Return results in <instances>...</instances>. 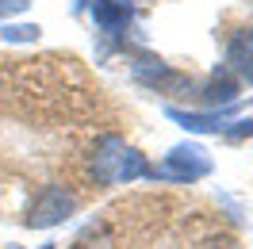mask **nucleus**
<instances>
[{"label": "nucleus", "instance_id": "nucleus-7", "mask_svg": "<svg viewBox=\"0 0 253 249\" xmlns=\"http://www.w3.org/2000/svg\"><path fill=\"white\" fill-rule=\"evenodd\" d=\"M196 96H200L211 111H219V104L226 108V104H234V100H238V77L230 73V69H215V73L196 88Z\"/></svg>", "mask_w": 253, "mask_h": 249}, {"label": "nucleus", "instance_id": "nucleus-10", "mask_svg": "<svg viewBox=\"0 0 253 249\" xmlns=\"http://www.w3.org/2000/svg\"><path fill=\"white\" fill-rule=\"evenodd\" d=\"M226 134L230 138H242V134H253V119H238V123L226 126Z\"/></svg>", "mask_w": 253, "mask_h": 249}, {"label": "nucleus", "instance_id": "nucleus-9", "mask_svg": "<svg viewBox=\"0 0 253 249\" xmlns=\"http://www.w3.org/2000/svg\"><path fill=\"white\" fill-rule=\"evenodd\" d=\"M31 8V0H0V19H12V16H23Z\"/></svg>", "mask_w": 253, "mask_h": 249}, {"label": "nucleus", "instance_id": "nucleus-2", "mask_svg": "<svg viewBox=\"0 0 253 249\" xmlns=\"http://www.w3.org/2000/svg\"><path fill=\"white\" fill-rule=\"evenodd\" d=\"M77 211V200H73V192L62 184H46L35 192L31 207H27V226L35 230H46V226H58L65 218Z\"/></svg>", "mask_w": 253, "mask_h": 249}, {"label": "nucleus", "instance_id": "nucleus-5", "mask_svg": "<svg viewBox=\"0 0 253 249\" xmlns=\"http://www.w3.org/2000/svg\"><path fill=\"white\" fill-rule=\"evenodd\" d=\"M165 115H169L173 123L196 130V134H219V130H226V119L234 115V104H226L222 111H180V108H165Z\"/></svg>", "mask_w": 253, "mask_h": 249}, {"label": "nucleus", "instance_id": "nucleus-4", "mask_svg": "<svg viewBox=\"0 0 253 249\" xmlns=\"http://www.w3.org/2000/svg\"><path fill=\"white\" fill-rule=\"evenodd\" d=\"M226 69L238 81L253 84V27H238L226 42Z\"/></svg>", "mask_w": 253, "mask_h": 249}, {"label": "nucleus", "instance_id": "nucleus-3", "mask_svg": "<svg viewBox=\"0 0 253 249\" xmlns=\"http://www.w3.org/2000/svg\"><path fill=\"white\" fill-rule=\"evenodd\" d=\"M211 172V157H207V150H200V146H173L169 150V157H165V169H150V176L154 180H176V184H192V180H200V176H207Z\"/></svg>", "mask_w": 253, "mask_h": 249}, {"label": "nucleus", "instance_id": "nucleus-1", "mask_svg": "<svg viewBox=\"0 0 253 249\" xmlns=\"http://www.w3.org/2000/svg\"><path fill=\"white\" fill-rule=\"evenodd\" d=\"M88 176L100 188L111 184H130V180H142L150 176V161H146L130 142H123L119 134H100L88 157Z\"/></svg>", "mask_w": 253, "mask_h": 249}, {"label": "nucleus", "instance_id": "nucleus-8", "mask_svg": "<svg viewBox=\"0 0 253 249\" xmlns=\"http://www.w3.org/2000/svg\"><path fill=\"white\" fill-rule=\"evenodd\" d=\"M39 35V23H0V42H35Z\"/></svg>", "mask_w": 253, "mask_h": 249}, {"label": "nucleus", "instance_id": "nucleus-11", "mask_svg": "<svg viewBox=\"0 0 253 249\" xmlns=\"http://www.w3.org/2000/svg\"><path fill=\"white\" fill-rule=\"evenodd\" d=\"M42 249H54V246H42Z\"/></svg>", "mask_w": 253, "mask_h": 249}, {"label": "nucleus", "instance_id": "nucleus-6", "mask_svg": "<svg viewBox=\"0 0 253 249\" xmlns=\"http://www.w3.org/2000/svg\"><path fill=\"white\" fill-rule=\"evenodd\" d=\"M134 19V8L126 0H96L92 4V23L100 35H123Z\"/></svg>", "mask_w": 253, "mask_h": 249}]
</instances>
